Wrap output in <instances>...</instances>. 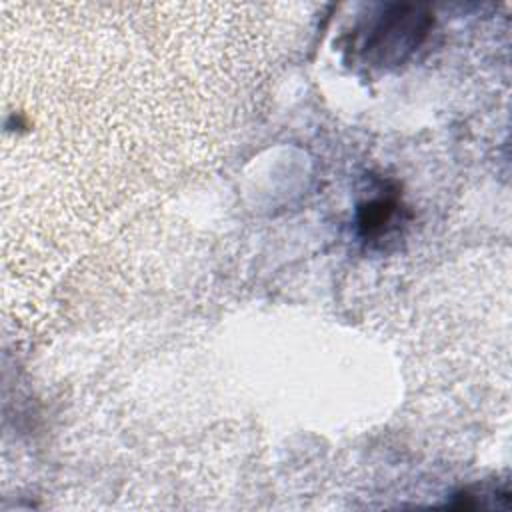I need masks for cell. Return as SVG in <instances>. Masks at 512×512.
<instances>
[{"mask_svg": "<svg viewBox=\"0 0 512 512\" xmlns=\"http://www.w3.org/2000/svg\"><path fill=\"white\" fill-rule=\"evenodd\" d=\"M398 202L394 198H376L358 208V228L364 238H380L398 218Z\"/></svg>", "mask_w": 512, "mask_h": 512, "instance_id": "7a4b0ae2", "label": "cell"}, {"mask_svg": "<svg viewBox=\"0 0 512 512\" xmlns=\"http://www.w3.org/2000/svg\"><path fill=\"white\" fill-rule=\"evenodd\" d=\"M430 22V14L420 6H388L372 24L362 50L374 64H398L422 42Z\"/></svg>", "mask_w": 512, "mask_h": 512, "instance_id": "6da1fadb", "label": "cell"}]
</instances>
